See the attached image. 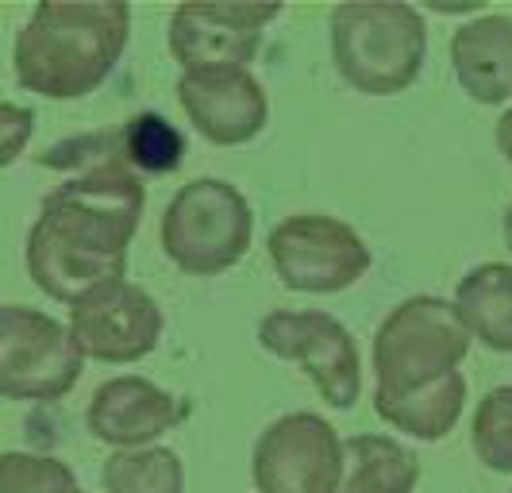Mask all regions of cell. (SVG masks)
Returning a JSON list of instances; mask_svg holds the SVG:
<instances>
[{"label": "cell", "mask_w": 512, "mask_h": 493, "mask_svg": "<svg viewBox=\"0 0 512 493\" xmlns=\"http://www.w3.org/2000/svg\"><path fill=\"white\" fill-rule=\"evenodd\" d=\"M43 166L70 170L43 197L27 232V274L51 301L77 305L85 293L128 274V247L147 189L120 155V135H81L47 151Z\"/></svg>", "instance_id": "6da1fadb"}, {"label": "cell", "mask_w": 512, "mask_h": 493, "mask_svg": "<svg viewBox=\"0 0 512 493\" xmlns=\"http://www.w3.org/2000/svg\"><path fill=\"white\" fill-rule=\"evenodd\" d=\"M466 355L470 332L451 301L405 297L374 332V413L420 443L451 436L466 409Z\"/></svg>", "instance_id": "7a4b0ae2"}, {"label": "cell", "mask_w": 512, "mask_h": 493, "mask_svg": "<svg viewBox=\"0 0 512 493\" xmlns=\"http://www.w3.org/2000/svg\"><path fill=\"white\" fill-rule=\"evenodd\" d=\"M131 35V8L120 0H43L12 43V70L27 93L81 101L120 66Z\"/></svg>", "instance_id": "3957f363"}, {"label": "cell", "mask_w": 512, "mask_h": 493, "mask_svg": "<svg viewBox=\"0 0 512 493\" xmlns=\"http://www.w3.org/2000/svg\"><path fill=\"white\" fill-rule=\"evenodd\" d=\"M332 62L362 97H397L420 78L428 20L405 0H347L332 8Z\"/></svg>", "instance_id": "277c9868"}, {"label": "cell", "mask_w": 512, "mask_h": 493, "mask_svg": "<svg viewBox=\"0 0 512 493\" xmlns=\"http://www.w3.org/2000/svg\"><path fill=\"white\" fill-rule=\"evenodd\" d=\"M162 251L189 278H216L247 259L255 239V212L224 178H193L162 212Z\"/></svg>", "instance_id": "5b68a950"}, {"label": "cell", "mask_w": 512, "mask_h": 493, "mask_svg": "<svg viewBox=\"0 0 512 493\" xmlns=\"http://www.w3.org/2000/svg\"><path fill=\"white\" fill-rule=\"evenodd\" d=\"M85 359L74 336L51 312L0 305V397L62 401L81 382Z\"/></svg>", "instance_id": "8992f818"}, {"label": "cell", "mask_w": 512, "mask_h": 493, "mask_svg": "<svg viewBox=\"0 0 512 493\" xmlns=\"http://www.w3.org/2000/svg\"><path fill=\"white\" fill-rule=\"evenodd\" d=\"M258 343L274 359L297 363L332 409H351L362 393V355L351 328L320 309H278L258 320Z\"/></svg>", "instance_id": "52a82bcc"}, {"label": "cell", "mask_w": 512, "mask_h": 493, "mask_svg": "<svg viewBox=\"0 0 512 493\" xmlns=\"http://www.w3.org/2000/svg\"><path fill=\"white\" fill-rule=\"evenodd\" d=\"M274 274L293 293H343L370 270V247L347 220L324 212L285 216L266 235Z\"/></svg>", "instance_id": "ba28073f"}, {"label": "cell", "mask_w": 512, "mask_h": 493, "mask_svg": "<svg viewBox=\"0 0 512 493\" xmlns=\"http://www.w3.org/2000/svg\"><path fill=\"white\" fill-rule=\"evenodd\" d=\"M66 328L74 336L81 359L104 366H131L158 347L166 316L147 289L120 278V282H104L93 293H85L77 305H70Z\"/></svg>", "instance_id": "9c48e42d"}, {"label": "cell", "mask_w": 512, "mask_h": 493, "mask_svg": "<svg viewBox=\"0 0 512 493\" xmlns=\"http://www.w3.org/2000/svg\"><path fill=\"white\" fill-rule=\"evenodd\" d=\"M343 440L320 413H285L266 424L251 451L258 493H335Z\"/></svg>", "instance_id": "30bf717a"}, {"label": "cell", "mask_w": 512, "mask_h": 493, "mask_svg": "<svg viewBox=\"0 0 512 493\" xmlns=\"http://www.w3.org/2000/svg\"><path fill=\"white\" fill-rule=\"evenodd\" d=\"M282 4H220L193 0L170 16V54L185 70L239 66L247 70L258 58L262 31L282 16Z\"/></svg>", "instance_id": "8fae6325"}, {"label": "cell", "mask_w": 512, "mask_h": 493, "mask_svg": "<svg viewBox=\"0 0 512 493\" xmlns=\"http://www.w3.org/2000/svg\"><path fill=\"white\" fill-rule=\"evenodd\" d=\"M178 104L212 147H243L270 124V97L262 81L239 66L185 70L178 78Z\"/></svg>", "instance_id": "7c38bea8"}, {"label": "cell", "mask_w": 512, "mask_h": 493, "mask_svg": "<svg viewBox=\"0 0 512 493\" xmlns=\"http://www.w3.org/2000/svg\"><path fill=\"white\" fill-rule=\"evenodd\" d=\"M178 420L181 405L174 401V393H166L151 378H139V374H120V378L101 382L85 409L89 436L116 451L154 447V440L166 436Z\"/></svg>", "instance_id": "4fadbf2b"}, {"label": "cell", "mask_w": 512, "mask_h": 493, "mask_svg": "<svg viewBox=\"0 0 512 493\" xmlns=\"http://www.w3.org/2000/svg\"><path fill=\"white\" fill-rule=\"evenodd\" d=\"M451 70L474 104L512 101V16L482 12L451 35Z\"/></svg>", "instance_id": "5bb4252c"}, {"label": "cell", "mask_w": 512, "mask_h": 493, "mask_svg": "<svg viewBox=\"0 0 512 493\" xmlns=\"http://www.w3.org/2000/svg\"><path fill=\"white\" fill-rule=\"evenodd\" d=\"M451 305L470 339L497 355H512V262H482L466 270Z\"/></svg>", "instance_id": "9a60e30c"}, {"label": "cell", "mask_w": 512, "mask_h": 493, "mask_svg": "<svg viewBox=\"0 0 512 493\" xmlns=\"http://www.w3.org/2000/svg\"><path fill=\"white\" fill-rule=\"evenodd\" d=\"M420 482V459L409 443L359 432L343 440V470L335 493H412Z\"/></svg>", "instance_id": "2e32d148"}, {"label": "cell", "mask_w": 512, "mask_h": 493, "mask_svg": "<svg viewBox=\"0 0 512 493\" xmlns=\"http://www.w3.org/2000/svg\"><path fill=\"white\" fill-rule=\"evenodd\" d=\"M104 493H185V463L170 447L112 451L101 467Z\"/></svg>", "instance_id": "e0dca14e"}, {"label": "cell", "mask_w": 512, "mask_h": 493, "mask_svg": "<svg viewBox=\"0 0 512 493\" xmlns=\"http://www.w3.org/2000/svg\"><path fill=\"white\" fill-rule=\"evenodd\" d=\"M120 135V155L128 158V166L143 178V174H166V170H178L181 155H185V139L174 124H166L162 116L143 112V116H131Z\"/></svg>", "instance_id": "ac0fdd59"}, {"label": "cell", "mask_w": 512, "mask_h": 493, "mask_svg": "<svg viewBox=\"0 0 512 493\" xmlns=\"http://www.w3.org/2000/svg\"><path fill=\"white\" fill-rule=\"evenodd\" d=\"M470 447L493 474H512V386L489 390L470 420Z\"/></svg>", "instance_id": "d6986e66"}, {"label": "cell", "mask_w": 512, "mask_h": 493, "mask_svg": "<svg viewBox=\"0 0 512 493\" xmlns=\"http://www.w3.org/2000/svg\"><path fill=\"white\" fill-rule=\"evenodd\" d=\"M74 486V467L54 455L0 451V493H62Z\"/></svg>", "instance_id": "ffe728a7"}, {"label": "cell", "mask_w": 512, "mask_h": 493, "mask_svg": "<svg viewBox=\"0 0 512 493\" xmlns=\"http://www.w3.org/2000/svg\"><path fill=\"white\" fill-rule=\"evenodd\" d=\"M35 135V112L24 104L0 101V170H8L27 151Z\"/></svg>", "instance_id": "44dd1931"}, {"label": "cell", "mask_w": 512, "mask_h": 493, "mask_svg": "<svg viewBox=\"0 0 512 493\" xmlns=\"http://www.w3.org/2000/svg\"><path fill=\"white\" fill-rule=\"evenodd\" d=\"M497 151H501L505 162L512 166V104L501 112V120H497Z\"/></svg>", "instance_id": "7402d4cb"}, {"label": "cell", "mask_w": 512, "mask_h": 493, "mask_svg": "<svg viewBox=\"0 0 512 493\" xmlns=\"http://www.w3.org/2000/svg\"><path fill=\"white\" fill-rule=\"evenodd\" d=\"M501 235H505V247L512 251V205L505 208V220H501Z\"/></svg>", "instance_id": "603a6c76"}, {"label": "cell", "mask_w": 512, "mask_h": 493, "mask_svg": "<svg viewBox=\"0 0 512 493\" xmlns=\"http://www.w3.org/2000/svg\"><path fill=\"white\" fill-rule=\"evenodd\" d=\"M62 493H85V490H81V486H74V490H62Z\"/></svg>", "instance_id": "cb8c5ba5"}]
</instances>
